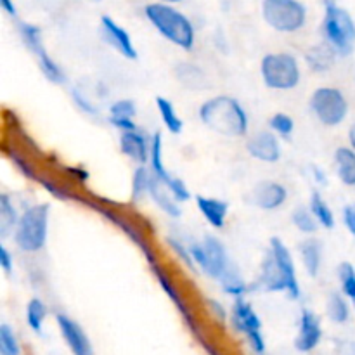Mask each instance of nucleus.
<instances>
[{
    "instance_id": "1",
    "label": "nucleus",
    "mask_w": 355,
    "mask_h": 355,
    "mask_svg": "<svg viewBox=\"0 0 355 355\" xmlns=\"http://www.w3.org/2000/svg\"><path fill=\"white\" fill-rule=\"evenodd\" d=\"M200 120L205 127L224 137H245L250 118L236 97L215 96L200 106Z\"/></svg>"
},
{
    "instance_id": "2",
    "label": "nucleus",
    "mask_w": 355,
    "mask_h": 355,
    "mask_svg": "<svg viewBox=\"0 0 355 355\" xmlns=\"http://www.w3.org/2000/svg\"><path fill=\"white\" fill-rule=\"evenodd\" d=\"M144 14L149 23L153 24V28L163 38H166L170 44L177 45V47L184 49V51H191L194 47V42H196L194 24L191 23V19L186 14L175 9L172 3H148Z\"/></svg>"
},
{
    "instance_id": "3",
    "label": "nucleus",
    "mask_w": 355,
    "mask_h": 355,
    "mask_svg": "<svg viewBox=\"0 0 355 355\" xmlns=\"http://www.w3.org/2000/svg\"><path fill=\"white\" fill-rule=\"evenodd\" d=\"M51 205L35 203L21 214L12 239L23 253H38L45 248L49 238Z\"/></svg>"
},
{
    "instance_id": "4",
    "label": "nucleus",
    "mask_w": 355,
    "mask_h": 355,
    "mask_svg": "<svg viewBox=\"0 0 355 355\" xmlns=\"http://www.w3.org/2000/svg\"><path fill=\"white\" fill-rule=\"evenodd\" d=\"M260 76L267 89L293 90L302 80L300 62L290 52H270L260 61Z\"/></svg>"
},
{
    "instance_id": "5",
    "label": "nucleus",
    "mask_w": 355,
    "mask_h": 355,
    "mask_svg": "<svg viewBox=\"0 0 355 355\" xmlns=\"http://www.w3.org/2000/svg\"><path fill=\"white\" fill-rule=\"evenodd\" d=\"M324 42L335 49L342 58H347L355 49V21L349 10L336 6L333 0L326 2L324 19H322Z\"/></svg>"
},
{
    "instance_id": "6",
    "label": "nucleus",
    "mask_w": 355,
    "mask_h": 355,
    "mask_svg": "<svg viewBox=\"0 0 355 355\" xmlns=\"http://www.w3.org/2000/svg\"><path fill=\"white\" fill-rule=\"evenodd\" d=\"M262 17L279 33H297L307 23V7L300 0H263Z\"/></svg>"
},
{
    "instance_id": "7",
    "label": "nucleus",
    "mask_w": 355,
    "mask_h": 355,
    "mask_svg": "<svg viewBox=\"0 0 355 355\" xmlns=\"http://www.w3.org/2000/svg\"><path fill=\"white\" fill-rule=\"evenodd\" d=\"M315 120L324 127H338L349 116V101L336 87H319L309 99Z\"/></svg>"
},
{
    "instance_id": "8",
    "label": "nucleus",
    "mask_w": 355,
    "mask_h": 355,
    "mask_svg": "<svg viewBox=\"0 0 355 355\" xmlns=\"http://www.w3.org/2000/svg\"><path fill=\"white\" fill-rule=\"evenodd\" d=\"M232 328L241 333L248 342L250 349L255 355H266V338L262 333V321L253 309V305L245 297L234 298V305L231 311Z\"/></svg>"
},
{
    "instance_id": "9",
    "label": "nucleus",
    "mask_w": 355,
    "mask_h": 355,
    "mask_svg": "<svg viewBox=\"0 0 355 355\" xmlns=\"http://www.w3.org/2000/svg\"><path fill=\"white\" fill-rule=\"evenodd\" d=\"M148 266H149V269H151L155 279L158 281V284H159V288L163 290V293H165L166 297L172 300V304L175 305L177 311H179V314L182 315L184 322H186V326L189 328V331L193 333V336L198 340V342H201V340L205 338L203 329H201L200 322H198L196 315H194L193 311H191V307H189V304L186 302V298L182 297V291H180V288L175 284L173 277L170 276V272L165 269V266L159 262V259L155 260V262L148 263Z\"/></svg>"
},
{
    "instance_id": "10",
    "label": "nucleus",
    "mask_w": 355,
    "mask_h": 355,
    "mask_svg": "<svg viewBox=\"0 0 355 355\" xmlns=\"http://www.w3.org/2000/svg\"><path fill=\"white\" fill-rule=\"evenodd\" d=\"M269 253L272 255V259L276 260L277 267H279L284 279H286L288 283L286 295L291 298V300H298V298L302 297V288H300V281H298L297 266H295V260H293V255H291L290 248H288L286 243H284L281 238H270Z\"/></svg>"
},
{
    "instance_id": "11",
    "label": "nucleus",
    "mask_w": 355,
    "mask_h": 355,
    "mask_svg": "<svg viewBox=\"0 0 355 355\" xmlns=\"http://www.w3.org/2000/svg\"><path fill=\"white\" fill-rule=\"evenodd\" d=\"M246 151L252 158L259 159V162L272 165L281 159V142L279 135L274 134L272 130H260L253 134L246 142Z\"/></svg>"
},
{
    "instance_id": "12",
    "label": "nucleus",
    "mask_w": 355,
    "mask_h": 355,
    "mask_svg": "<svg viewBox=\"0 0 355 355\" xmlns=\"http://www.w3.org/2000/svg\"><path fill=\"white\" fill-rule=\"evenodd\" d=\"M101 31H103V37L106 40V44H110L121 58L130 59V61L137 59V49H135L130 33L120 23H116L113 17H101Z\"/></svg>"
},
{
    "instance_id": "13",
    "label": "nucleus",
    "mask_w": 355,
    "mask_h": 355,
    "mask_svg": "<svg viewBox=\"0 0 355 355\" xmlns=\"http://www.w3.org/2000/svg\"><path fill=\"white\" fill-rule=\"evenodd\" d=\"M55 322H58L62 340H64V343L71 350L73 355H94V347L89 335L75 319L66 314H58L55 315Z\"/></svg>"
},
{
    "instance_id": "14",
    "label": "nucleus",
    "mask_w": 355,
    "mask_h": 355,
    "mask_svg": "<svg viewBox=\"0 0 355 355\" xmlns=\"http://www.w3.org/2000/svg\"><path fill=\"white\" fill-rule=\"evenodd\" d=\"M205 253H207V267H205V276L211 277V279L218 281L225 274V270L232 266L231 259H229L227 248L224 243L214 234H207L203 238Z\"/></svg>"
},
{
    "instance_id": "15",
    "label": "nucleus",
    "mask_w": 355,
    "mask_h": 355,
    "mask_svg": "<svg viewBox=\"0 0 355 355\" xmlns=\"http://www.w3.org/2000/svg\"><path fill=\"white\" fill-rule=\"evenodd\" d=\"M288 200V189L277 180H260L252 191V203L263 211H274Z\"/></svg>"
},
{
    "instance_id": "16",
    "label": "nucleus",
    "mask_w": 355,
    "mask_h": 355,
    "mask_svg": "<svg viewBox=\"0 0 355 355\" xmlns=\"http://www.w3.org/2000/svg\"><path fill=\"white\" fill-rule=\"evenodd\" d=\"M322 340V326L318 315L309 309H304L298 321V335L295 340V347L298 352L309 354L319 347Z\"/></svg>"
},
{
    "instance_id": "17",
    "label": "nucleus",
    "mask_w": 355,
    "mask_h": 355,
    "mask_svg": "<svg viewBox=\"0 0 355 355\" xmlns=\"http://www.w3.org/2000/svg\"><path fill=\"white\" fill-rule=\"evenodd\" d=\"M120 151L137 165H148L149 151H151V139L146 137L141 130L121 132Z\"/></svg>"
},
{
    "instance_id": "18",
    "label": "nucleus",
    "mask_w": 355,
    "mask_h": 355,
    "mask_svg": "<svg viewBox=\"0 0 355 355\" xmlns=\"http://www.w3.org/2000/svg\"><path fill=\"white\" fill-rule=\"evenodd\" d=\"M196 208L201 215H203L205 220L211 225L214 229L220 231L227 224V215H229V203L224 200H218V198L211 196H196Z\"/></svg>"
},
{
    "instance_id": "19",
    "label": "nucleus",
    "mask_w": 355,
    "mask_h": 355,
    "mask_svg": "<svg viewBox=\"0 0 355 355\" xmlns=\"http://www.w3.org/2000/svg\"><path fill=\"white\" fill-rule=\"evenodd\" d=\"M148 196L151 198L153 203L159 208L165 215H168L170 218H179L182 215V208H180V203L175 200V198L170 194L168 187H166L165 182L158 179V177H151V184H149Z\"/></svg>"
},
{
    "instance_id": "20",
    "label": "nucleus",
    "mask_w": 355,
    "mask_h": 355,
    "mask_svg": "<svg viewBox=\"0 0 355 355\" xmlns=\"http://www.w3.org/2000/svg\"><path fill=\"white\" fill-rule=\"evenodd\" d=\"M135 116H137V106H135L134 101L118 99L110 106V118H107V121L120 132L137 130Z\"/></svg>"
},
{
    "instance_id": "21",
    "label": "nucleus",
    "mask_w": 355,
    "mask_h": 355,
    "mask_svg": "<svg viewBox=\"0 0 355 355\" xmlns=\"http://www.w3.org/2000/svg\"><path fill=\"white\" fill-rule=\"evenodd\" d=\"M259 288L269 293H288V283L284 279L283 272L277 267L276 260L272 259L270 253H267L266 259L262 260V270L259 277Z\"/></svg>"
},
{
    "instance_id": "22",
    "label": "nucleus",
    "mask_w": 355,
    "mask_h": 355,
    "mask_svg": "<svg viewBox=\"0 0 355 355\" xmlns=\"http://www.w3.org/2000/svg\"><path fill=\"white\" fill-rule=\"evenodd\" d=\"M298 252H300V260L305 272L311 277L318 276L322 266L321 243L314 238H307L298 245Z\"/></svg>"
},
{
    "instance_id": "23",
    "label": "nucleus",
    "mask_w": 355,
    "mask_h": 355,
    "mask_svg": "<svg viewBox=\"0 0 355 355\" xmlns=\"http://www.w3.org/2000/svg\"><path fill=\"white\" fill-rule=\"evenodd\" d=\"M335 170L340 182L345 186H355V151L352 148H338L335 151Z\"/></svg>"
},
{
    "instance_id": "24",
    "label": "nucleus",
    "mask_w": 355,
    "mask_h": 355,
    "mask_svg": "<svg viewBox=\"0 0 355 355\" xmlns=\"http://www.w3.org/2000/svg\"><path fill=\"white\" fill-rule=\"evenodd\" d=\"M21 214L17 211L14 200L9 193L0 194V238L7 239L14 231L19 222Z\"/></svg>"
},
{
    "instance_id": "25",
    "label": "nucleus",
    "mask_w": 355,
    "mask_h": 355,
    "mask_svg": "<svg viewBox=\"0 0 355 355\" xmlns=\"http://www.w3.org/2000/svg\"><path fill=\"white\" fill-rule=\"evenodd\" d=\"M3 155L9 158V162L12 163L14 166H16V170L21 173V175L24 177V179L35 180V182H37L40 172L37 170L35 163L31 162L30 158H28L26 151L19 149V146H16V144H14V146L6 144V146H3Z\"/></svg>"
},
{
    "instance_id": "26",
    "label": "nucleus",
    "mask_w": 355,
    "mask_h": 355,
    "mask_svg": "<svg viewBox=\"0 0 355 355\" xmlns=\"http://www.w3.org/2000/svg\"><path fill=\"white\" fill-rule=\"evenodd\" d=\"M149 170L155 177H158L162 182H168L172 179L170 172L166 170L165 158H163V135L162 132H156L151 137V151H149Z\"/></svg>"
},
{
    "instance_id": "27",
    "label": "nucleus",
    "mask_w": 355,
    "mask_h": 355,
    "mask_svg": "<svg viewBox=\"0 0 355 355\" xmlns=\"http://www.w3.org/2000/svg\"><path fill=\"white\" fill-rule=\"evenodd\" d=\"M156 110H158L159 118H162L163 125L170 134L179 135L184 130V120L179 116L175 104L172 101L163 96L156 97Z\"/></svg>"
},
{
    "instance_id": "28",
    "label": "nucleus",
    "mask_w": 355,
    "mask_h": 355,
    "mask_svg": "<svg viewBox=\"0 0 355 355\" xmlns=\"http://www.w3.org/2000/svg\"><path fill=\"white\" fill-rule=\"evenodd\" d=\"M175 76L179 80V83H182L186 89L191 90H203L208 87L207 75H205L203 69L196 64H187L182 62L175 68Z\"/></svg>"
},
{
    "instance_id": "29",
    "label": "nucleus",
    "mask_w": 355,
    "mask_h": 355,
    "mask_svg": "<svg viewBox=\"0 0 355 355\" xmlns=\"http://www.w3.org/2000/svg\"><path fill=\"white\" fill-rule=\"evenodd\" d=\"M35 58H37L38 69H40L42 75H44L49 82L54 83V85H64V83L68 82V76H66L64 69L59 66L58 61H54V59L51 58V54L47 52V49H44V51L38 52Z\"/></svg>"
},
{
    "instance_id": "30",
    "label": "nucleus",
    "mask_w": 355,
    "mask_h": 355,
    "mask_svg": "<svg viewBox=\"0 0 355 355\" xmlns=\"http://www.w3.org/2000/svg\"><path fill=\"white\" fill-rule=\"evenodd\" d=\"M335 55H338L335 52V49H333L331 45L326 44V42L322 45H315V47H312L307 54L309 68H311L312 71L319 73L328 71L333 66V62H335Z\"/></svg>"
},
{
    "instance_id": "31",
    "label": "nucleus",
    "mask_w": 355,
    "mask_h": 355,
    "mask_svg": "<svg viewBox=\"0 0 355 355\" xmlns=\"http://www.w3.org/2000/svg\"><path fill=\"white\" fill-rule=\"evenodd\" d=\"M218 283H220L222 291L232 298L245 297V295L250 291L248 283L243 279L241 272H239L234 266H231L227 270H225V274L218 279Z\"/></svg>"
},
{
    "instance_id": "32",
    "label": "nucleus",
    "mask_w": 355,
    "mask_h": 355,
    "mask_svg": "<svg viewBox=\"0 0 355 355\" xmlns=\"http://www.w3.org/2000/svg\"><path fill=\"white\" fill-rule=\"evenodd\" d=\"M47 315H49V309L42 298L33 297L26 304V312H24L26 324L28 328H30L33 333H37V335H40L42 333V328H44Z\"/></svg>"
},
{
    "instance_id": "33",
    "label": "nucleus",
    "mask_w": 355,
    "mask_h": 355,
    "mask_svg": "<svg viewBox=\"0 0 355 355\" xmlns=\"http://www.w3.org/2000/svg\"><path fill=\"white\" fill-rule=\"evenodd\" d=\"M309 208L314 214V217L318 218L319 225L324 229H333L335 227V214H333L331 207L328 205V201L324 200L319 191H314L311 196V201H309Z\"/></svg>"
},
{
    "instance_id": "34",
    "label": "nucleus",
    "mask_w": 355,
    "mask_h": 355,
    "mask_svg": "<svg viewBox=\"0 0 355 355\" xmlns=\"http://www.w3.org/2000/svg\"><path fill=\"white\" fill-rule=\"evenodd\" d=\"M326 314L329 321L336 324H345L350 318V307L347 297L343 293H331L326 302Z\"/></svg>"
},
{
    "instance_id": "35",
    "label": "nucleus",
    "mask_w": 355,
    "mask_h": 355,
    "mask_svg": "<svg viewBox=\"0 0 355 355\" xmlns=\"http://www.w3.org/2000/svg\"><path fill=\"white\" fill-rule=\"evenodd\" d=\"M17 31H19V37L23 40L24 47L31 52L33 55H37L38 52L44 51V37H42V28L37 26L33 23H19L17 24Z\"/></svg>"
},
{
    "instance_id": "36",
    "label": "nucleus",
    "mask_w": 355,
    "mask_h": 355,
    "mask_svg": "<svg viewBox=\"0 0 355 355\" xmlns=\"http://www.w3.org/2000/svg\"><path fill=\"white\" fill-rule=\"evenodd\" d=\"M151 170L146 165H137V168L134 170V175H132V191L130 196L134 203L141 201L142 198L148 194L149 184H151Z\"/></svg>"
},
{
    "instance_id": "37",
    "label": "nucleus",
    "mask_w": 355,
    "mask_h": 355,
    "mask_svg": "<svg viewBox=\"0 0 355 355\" xmlns=\"http://www.w3.org/2000/svg\"><path fill=\"white\" fill-rule=\"evenodd\" d=\"M291 222H293V225L302 232V234L312 236L315 234L319 229V222L318 218L314 217V214L311 211V208H297V210L291 214Z\"/></svg>"
},
{
    "instance_id": "38",
    "label": "nucleus",
    "mask_w": 355,
    "mask_h": 355,
    "mask_svg": "<svg viewBox=\"0 0 355 355\" xmlns=\"http://www.w3.org/2000/svg\"><path fill=\"white\" fill-rule=\"evenodd\" d=\"M0 355H21V343L16 331L7 322L0 324Z\"/></svg>"
},
{
    "instance_id": "39",
    "label": "nucleus",
    "mask_w": 355,
    "mask_h": 355,
    "mask_svg": "<svg viewBox=\"0 0 355 355\" xmlns=\"http://www.w3.org/2000/svg\"><path fill=\"white\" fill-rule=\"evenodd\" d=\"M338 279L342 293L349 300H355V267L350 262H342L338 266Z\"/></svg>"
},
{
    "instance_id": "40",
    "label": "nucleus",
    "mask_w": 355,
    "mask_h": 355,
    "mask_svg": "<svg viewBox=\"0 0 355 355\" xmlns=\"http://www.w3.org/2000/svg\"><path fill=\"white\" fill-rule=\"evenodd\" d=\"M269 128L279 137L288 139L295 132V120L288 113H274L269 118Z\"/></svg>"
},
{
    "instance_id": "41",
    "label": "nucleus",
    "mask_w": 355,
    "mask_h": 355,
    "mask_svg": "<svg viewBox=\"0 0 355 355\" xmlns=\"http://www.w3.org/2000/svg\"><path fill=\"white\" fill-rule=\"evenodd\" d=\"M165 243H166V246H168V248L172 250L173 255H175L177 259H179V262H182L184 266L187 267V269L193 270V272L198 269L196 263H194V260H193V257H191L189 245H184V243L180 241V239L173 238V236H168V238H165Z\"/></svg>"
},
{
    "instance_id": "42",
    "label": "nucleus",
    "mask_w": 355,
    "mask_h": 355,
    "mask_svg": "<svg viewBox=\"0 0 355 355\" xmlns=\"http://www.w3.org/2000/svg\"><path fill=\"white\" fill-rule=\"evenodd\" d=\"M71 99L73 103H75V106L78 107L82 113L89 114V116H97V114H99V107L94 106V103L87 97V94L82 92L80 89H76V87L75 89H71Z\"/></svg>"
},
{
    "instance_id": "43",
    "label": "nucleus",
    "mask_w": 355,
    "mask_h": 355,
    "mask_svg": "<svg viewBox=\"0 0 355 355\" xmlns=\"http://www.w3.org/2000/svg\"><path fill=\"white\" fill-rule=\"evenodd\" d=\"M166 187H168L170 194H172V196L175 198L177 201H179V203H186V201L191 200L189 187H187V184L184 182L180 177H173L172 175V179L166 182Z\"/></svg>"
},
{
    "instance_id": "44",
    "label": "nucleus",
    "mask_w": 355,
    "mask_h": 355,
    "mask_svg": "<svg viewBox=\"0 0 355 355\" xmlns=\"http://www.w3.org/2000/svg\"><path fill=\"white\" fill-rule=\"evenodd\" d=\"M0 269L3 270L6 276H10L14 270V255L3 243H0Z\"/></svg>"
},
{
    "instance_id": "45",
    "label": "nucleus",
    "mask_w": 355,
    "mask_h": 355,
    "mask_svg": "<svg viewBox=\"0 0 355 355\" xmlns=\"http://www.w3.org/2000/svg\"><path fill=\"white\" fill-rule=\"evenodd\" d=\"M207 307H208V311H210V314L214 315V318L217 319L218 322H225L227 319H231V315L227 314L225 307L218 300H214V298H210V300H207Z\"/></svg>"
},
{
    "instance_id": "46",
    "label": "nucleus",
    "mask_w": 355,
    "mask_h": 355,
    "mask_svg": "<svg viewBox=\"0 0 355 355\" xmlns=\"http://www.w3.org/2000/svg\"><path fill=\"white\" fill-rule=\"evenodd\" d=\"M62 170H64L66 173H68L69 177H71L73 180H76L78 184H85L87 180H89L90 173L89 170L83 168L82 165H75V166H62Z\"/></svg>"
},
{
    "instance_id": "47",
    "label": "nucleus",
    "mask_w": 355,
    "mask_h": 355,
    "mask_svg": "<svg viewBox=\"0 0 355 355\" xmlns=\"http://www.w3.org/2000/svg\"><path fill=\"white\" fill-rule=\"evenodd\" d=\"M342 218L345 227L349 229L350 234L355 238V203L354 205H347L342 211Z\"/></svg>"
},
{
    "instance_id": "48",
    "label": "nucleus",
    "mask_w": 355,
    "mask_h": 355,
    "mask_svg": "<svg viewBox=\"0 0 355 355\" xmlns=\"http://www.w3.org/2000/svg\"><path fill=\"white\" fill-rule=\"evenodd\" d=\"M0 7H2L3 12L10 17H16L17 16V9H16V3L14 0H0Z\"/></svg>"
},
{
    "instance_id": "49",
    "label": "nucleus",
    "mask_w": 355,
    "mask_h": 355,
    "mask_svg": "<svg viewBox=\"0 0 355 355\" xmlns=\"http://www.w3.org/2000/svg\"><path fill=\"white\" fill-rule=\"evenodd\" d=\"M312 175H314L315 184H319V186H326V184H328V177H326L324 170H322V168L312 166Z\"/></svg>"
},
{
    "instance_id": "50",
    "label": "nucleus",
    "mask_w": 355,
    "mask_h": 355,
    "mask_svg": "<svg viewBox=\"0 0 355 355\" xmlns=\"http://www.w3.org/2000/svg\"><path fill=\"white\" fill-rule=\"evenodd\" d=\"M349 142H350V148L355 151V123L349 128Z\"/></svg>"
},
{
    "instance_id": "51",
    "label": "nucleus",
    "mask_w": 355,
    "mask_h": 355,
    "mask_svg": "<svg viewBox=\"0 0 355 355\" xmlns=\"http://www.w3.org/2000/svg\"><path fill=\"white\" fill-rule=\"evenodd\" d=\"M345 349H347V352H343L345 355H355V343H352V342L345 343Z\"/></svg>"
},
{
    "instance_id": "52",
    "label": "nucleus",
    "mask_w": 355,
    "mask_h": 355,
    "mask_svg": "<svg viewBox=\"0 0 355 355\" xmlns=\"http://www.w3.org/2000/svg\"><path fill=\"white\" fill-rule=\"evenodd\" d=\"M158 2H163V3H179V2H184V0H158Z\"/></svg>"
},
{
    "instance_id": "53",
    "label": "nucleus",
    "mask_w": 355,
    "mask_h": 355,
    "mask_svg": "<svg viewBox=\"0 0 355 355\" xmlns=\"http://www.w3.org/2000/svg\"><path fill=\"white\" fill-rule=\"evenodd\" d=\"M94 2H101V0H94Z\"/></svg>"
},
{
    "instance_id": "54",
    "label": "nucleus",
    "mask_w": 355,
    "mask_h": 355,
    "mask_svg": "<svg viewBox=\"0 0 355 355\" xmlns=\"http://www.w3.org/2000/svg\"><path fill=\"white\" fill-rule=\"evenodd\" d=\"M354 309H355V300H354Z\"/></svg>"
}]
</instances>
